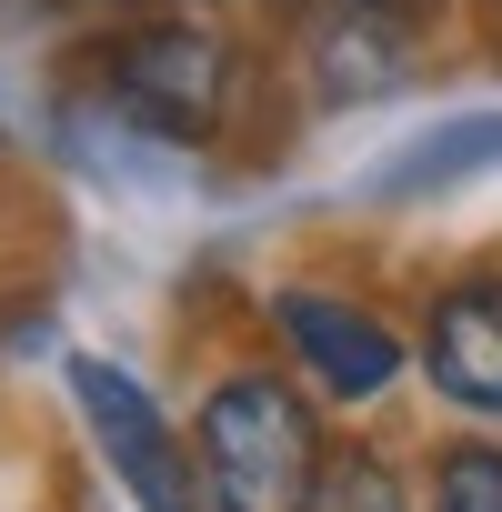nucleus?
Instances as JSON below:
<instances>
[{
    "label": "nucleus",
    "instance_id": "obj_9",
    "mask_svg": "<svg viewBox=\"0 0 502 512\" xmlns=\"http://www.w3.org/2000/svg\"><path fill=\"white\" fill-rule=\"evenodd\" d=\"M362 11H392V21H402V11H422V0H362Z\"/></svg>",
    "mask_w": 502,
    "mask_h": 512
},
{
    "label": "nucleus",
    "instance_id": "obj_2",
    "mask_svg": "<svg viewBox=\"0 0 502 512\" xmlns=\"http://www.w3.org/2000/svg\"><path fill=\"white\" fill-rule=\"evenodd\" d=\"M101 81H111V101H121L141 131H161V141H211L221 91H231V51H221L201 21H141V31H121V41L101 51Z\"/></svg>",
    "mask_w": 502,
    "mask_h": 512
},
{
    "label": "nucleus",
    "instance_id": "obj_8",
    "mask_svg": "<svg viewBox=\"0 0 502 512\" xmlns=\"http://www.w3.org/2000/svg\"><path fill=\"white\" fill-rule=\"evenodd\" d=\"M432 512H502V452H492V442L442 452V472H432Z\"/></svg>",
    "mask_w": 502,
    "mask_h": 512
},
{
    "label": "nucleus",
    "instance_id": "obj_7",
    "mask_svg": "<svg viewBox=\"0 0 502 512\" xmlns=\"http://www.w3.org/2000/svg\"><path fill=\"white\" fill-rule=\"evenodd\" d=\"M302 512H402V472L382 462V452H322V482H312V502Z\"/></svg>",
    "mask_w": 502,
    "mask_h": 512
},
{
    "label": "nucleus",
    "instance_id": "obj_1",
    "mask_svg": "<svg viewBox=\"0 0 502 512\" xmlns=\"http://www.w3.org/2000/svg\"><path fill=\"white\" fill-rule=\"evenodd\" d=\"M191 462H201L211 512H302L322 482V422L292 382L231 372V382H211V402L191 422Z\"/></svg>",
    "mask_w": 502,
    "mask_h": 512
},
{
    "label": "nucleus",
    "instance_id": "obj_5",
    "mask_svg": "<svg viewBox=\"0 0 502 512\" xmlns=\"http://www.w3.org/2000/svg\"><path fill=\"white\" fill-rule=\"evenodd\" d=\"M422 362H432V392L462 402V412H502V282H462L432 302V332H422Z\"/></svg>",
    "mask_w": 502,
    "mask_h": 512
},
{
    "label": "nucleus",
    "instance_id": "obj_6",
    "mask_svg": "<svg viewBox=\"0 0 502 512\" xmlns=\"http://www.w3.org/2000/svg\"><path fill=\"white\" fill-rule=\"evenodd\" d=\"M312 61H322V101H382V91H402V41H392V11H352L312 41Z\"/></svg>",
    "mask_w": 502,
    "mask_h": 512
},
{
    "label": "nucleus",
    "instance_id": "obj_4",
    "mask_svg": "<svg viewBox=\"0 0 502 512\" xmlns=\"http://www.w3.org/2000/svg\"><path fill=\"white\" fill-rule=\"evenodd\" d=\"M282 332H292L302 372H312L332 402H372V392H392V372H402L392 322H372L362 302H332V292H282Z\"/></svg>",
    "mask_w": 502,
    "mask_h": 512
},
{
    "label": "nucleus",
    "instance_id": "obj_3",
    "mask_svg": "<svg viewBox=\"0 0 502 512\" xmlns=\"http://www.w3.org/2000/svg\"><path fill=\"white\" fill-rule=\"evenodd\" d=\"M71 392H81V422H91V442L111 452V472L131 482L141 512H211L201 462L171 442V422L151 412V392H141L121 362H71Z\"/></svg>",
    "mask_w": 502,
    "mask_h": 512
}]
</instances>
